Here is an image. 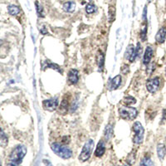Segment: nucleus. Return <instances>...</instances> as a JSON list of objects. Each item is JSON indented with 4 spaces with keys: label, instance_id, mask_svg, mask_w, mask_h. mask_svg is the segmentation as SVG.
Segmentation results:
<instances>
[{
    "label": "nucleus",
    "instance_id": "32",
    "mask_svg": "<svg viewBox=\"0 0 166 166\" xmlns=\"http://www.w3.org/2000/svg\"><path fill=\"white\" fill-rule=\"evenodd\" d=\"M47 162H48V166H52V164H51V163L49 162V161L47 160Z\"/></svg>",
    "mask_w": 166,
    "mask_h": 166
},
{
    "label": "nucleus",
    "instance_id": "27",
    "mask_svg": "<svg viewBox=\"0 0 166 166\" xmlns=\"http://www.w3.org/2000/svg\"><path fill=\"white\" fill-rule=\"evenodd\" d=\"M146 34H147V24L144 23L142 28H141V32H140V36H141V39L142 41H145V37H146Z\"/></svg>",
    "mask_w": 166,
    "mask_h": 166
},
{
    "label": "nucleus",
    "instance_id": "28",
    "mask_svg": "<svg viewBox=\"0 0 166 166\" xmlns=\"http://www.w3.org/2000/svg\"><path fill=\"white\" fill-rule=\"evenodd\" d=\"M48 67H50V68H52V69H54L55 71H58V72H61L62 73L61 67L58 66L57 64L53 63V62H49V63L48 64Z\"/></svg>",
    "mask_w": 166,
    "mask_h": 166
},
{
    "label": "nucleus",
    "instance_id": "25",
    "mask_svg": "<svg viewBox=\"0 0 166 166\" xmlns=\"http://www.w3.org/2000/svg\"><path fill=\"white\" fill-rule=\"evenodd\" d=\"M36 8H37V15L41 18H44V11H43V8H42V6L41 4L38 3V2H36Z\"/></svg>",
    "mask_w": 166,
    "mask_h": 166
},
{
    "label": "nucleus",
    "instance_id": "13",
    "mask_svg": "<svg viewBox=\"0 0 166 166\" xmlns=\"http://www.w3.org/2000/svg\"><path fill=\"white\" fill-rule=\"evenodd\" d=\"M121 83V75H117L111 80V90H116Z\"/></svg>",
    "mask_w": 166,
    "mask_h": 166
},
{
    "label": "nucleus",
    "instance_id": "5",
    "mask_svg": "<svg viewBox=\"0 0 166 166\" xmlns=\"http://www.w3.org/2000/svg\"><path fill=\"white\" fill-rule=\"evenodd\" d=\"M119 114L122 119L127 120V121H132L137 116L138 111L135 108L130 107L126 105V106L119 109Z\"/></svg>",
    "mask_w": 166,
    "mask_h": 166
},
{
    "label": "nucleus",
    "instance_id": "4",
    "mask_svg": "<svg viewBox=\"0 0 166 166\" xmlns=\"http://www.w3.org/2000/svg\"><path fill=\"white\" fill-rule=\"evenodd\" d=\"M133 130H134V138H133V141L134 144L136 145H140L143 142L144 140V128H143L141 123L139 121L134 122L133 125Z\"/></svg>",
    "mask_w": 166,
    "mask_h": 166
},
{
    "label": "nucleus",
    "instance_id": "11",
    "mask_svg": "<svg viewBox=\"0 0 166 166\" xmlns=\"http://www.w3.org/2000/svg\"><path fill=\"white\" fill-rule=\"evenodd\" d=\"M153 57V49L150 47H147L146 50H145V55H144V58H143V62L145 65H148L150 63V62L151 61Z\"/></svg>",
    "mask_w": 166,
    "mask_h": 166
},
{
    "label": "nucleus",
    "instance_id": "30",
    "mask_svg": "<svg viewBox=\"0 0 166 166\" xmlns=\"http://www.w3.org/2000/svg\"><path fill=\"white\" fill-rule=\"evenodd\" d=\"M129 71H130L129 66L126 65V64H124V65L121 66V72L123 74H127Z\"/></svg>",
    "mask_w": 166,
    "mask_h": 166
},
{
    "label": "nucleus",
    "instance_id": "20",
    "mask_svg": "<svg viewBox=\"0 0 166 166\" xmlns=\"http://www.w3.org/2000/svg\"><path fill=\"white\" fill-rule=\"evenodd\" d=\"M122 103H124V105H134V104L136 103V100H135V98H134L133 96H126V97H124V99L122 100Z\"/></svg>",
    "mask_w": 166,
    "mask_h": 166
},
{
    "label": "nucleus",
    "instance_id": "3",
    "mask_svg": "<svg viewBox=\"0 0 166 166\" xmlns=\"http://www.w3.org/2000/svg\"><path fill=\"white\" fill-rule=\"evenodd\" d=\"M93 149H94V140L90 139L86 142L83 148H82V152L79 155V160L82 162L88 160L92 154Z\"/></svg>",
    "mask_w": 166,
    "mask_h": 166
},
{
    "label": "nucleus",
    "instance_id": "34",
    "mask_svg": "<svg viewBox=\"0 0 166 166\" xmlns=\"http://www.w3.org/2000/svg\"><path fill=\"white\" fill-rule=\"evenodd\" d=\"M165 76H166V71H165Z\"/></svg>",
    "mask_w": 166,
    "mask_h": 166
},
{
    "label": "nucleus",
    "instance_id": "9",
    "mask_svg": "<svg viewBox=\"0 0 166 166\" xmlns=\"http://www.w3.org/2000/svg\"><path fill=\"white\" fill-rule=\"evenodd\" d=\"M166 39V26L162 27L155 36L156 42L158 43H163Z\"/></svg>",
    "mask_w": 166,
    "mask_h": 166
},
{
    "label": "nucleus",
    "instance_id": "6",
    "mask_svg": "<svg viewBox=\"0 0 166 166\" xmlns=\"http://www.w3.org/2000/svg\"><path fill=\"white\" fill-rule=\"evenodd\" d=\"M160 80L158 77L150 78L146 82V87L150 93L156 92L160 88Z\"/></svg>",
    "mask_w": 166,
    "mask_h": 166
},
{
    "label": "nucleus",
    "instance_id": "2",
    "mask_svg": "<svg viewBox=\"0 0 166 166\" xmlns=\"http://www.w3.org/2000/svg\"><path fill=\"white\" fill-rule=\"evenodd\" d=\"M51 149L57 155L64 159V160L71 158L72 155V151L68 147H66V145L59 144V143H53L51 145Z\"/></svg>",
    "mask_w": 166,
    "mask_h": 166
},
{
    "label": "nucleus",
    "instance_id": "26",
    "mask_svg": "<svg viewBox=\"0 0 166 166\" xmlns=\"http://www.w3.org/2000/svg\"><path fill=\"white\" fill-rule=\"evenodd\" d=\"M96 9V7L95 6V4H92V3H89V4H87V7H86V12L87 13H93Z\"/></svg>",
    "mask_w": 166,
    "mask_h": 166
},
{
    "label": "nucleus",
    "instance_id": "24",
    "mask_svg": "<svg viewBox=\"0 0 166 166\" xmlns=\"http://www.w3.org/2000/svg\"><path fill=\"white\" fill-rule=\"evenodd\" d=\"M141 50H142V48H141V45L139 42L136 46V48L134 50V57H133V62H134V60L136 59L137 57H139L140 56V53H141Z\"/></svg>",
    "mask_w": 166,
    "mask_h": 166
},
{
    "label": "nucleus",
    "instance_id": "18",
    "mask_svg": "<svg viewBox=\"0 0 166 166\" xmlns=\"http://www.w3.org/2000/svg\"><path fill=\"white\" fill-rule=\"evenodd\" d=\"M8 13L12 16H16L20 13V8L16 5H9L8 7Z\"/></svg>",
    "mask_w": 166,
    "mask_h": 166
},
{
    "label": "nucleus",
    "instance_id": "7",
    "mask_svg": "<svg viewBox=\"0 0 166 166\" xmlns=\"http://www.w3.org/2000/svg\"><path fill=\"white\" fill-rule=\"evenodd\" d=\"M42 106L46 111H54L58 106V99L57 98H53V99H49V100H43L42 102Z\"/></svg>",
    "mask_w": 166,
    "mask_h": 166
},
{
    "label": "nucleus",
    "instance_id": "16",
    "mask_svg": "<svg viewBox=\"0 0 166 166\" xmlns=\"http://www.w3.org/2000/svg\"><path fill=\"white\" fill-rule=\"evenodd\" d=\"M135 159H136V150H133L128 155L126 158V163L129 164L130 166L134 164L135 162Z\"/></svg>",
    "mask_w": 166,
    "mask_h": 166
},
{
    "label": "nucleus",
    "instance_id": "22",
    "mask_svg": "<svg viewBox=\"0 0 166 166\" xmlns=\"http://www.w3.org/2000/svg\"><path fill=\"white\" fill-rule=\"evenodd\" d=\"M112 134H113V126H112L111 124H109L107 126L105 127V139L109 140V139L112 136Z\"/></svg>",
    "mask_w": 166,
    "mask_h": 166
},
{
    "label": "nucleus",
    "instance_id": "10",
    "mask_svg": "<svg viewBox=\"0 0 166 166\" xmlns=\"http://www.w3.org/2000/svg\"><path fill=\"white\" fill-rule=\"evenodd\" d=\"M105 152V144L103 140H100L98 143L95 151V155L96 157H101Z\"/></svg>",
    "mask_w": 166,
    "mask_h": 166
},
{
    "label": "nucleus",
    "instance_id": "17",
    "mask_svg": "<svg viewBox=\"0 0 166 166\" xmlns=\"http://www.w3.org/2000/svg\"><path fill=\"white\" fill-rule=\"evenodd\" d=\"M104 61H105V57L101 52H99L97 55V65L99 67L100 71H102L103 67H104Z\"/></svg>",
    "mask_w": 166,
    "mask_h": 166
},
{
    "label": "nucleus",
    "instance_id": "23",
    "mask_svg": "<svg viewBox=\"0 0 166 166\" xmlns=\"http://www.w3.org/2000/svg\"><path fill=\"white\" fill-rule=\"evenodd\" d=\"M0 142H1V145L3 147H5L6 145H8V136L6 135L4 131L3 130H1V138H0Z\"/></svg>",
    "mask_w": 166,
    "mask_h": 166
},
{
    "label": "nucleus",
    "instance_id": "21",
    "mask_svg": "<svg viewBox=\"0 0 166 166\" xmlns=\"http://www.w3.org/2000/svg\"><path fill=\"white\" fill-rule=\"evenodd\" d=\"M140 166H155V164L150 157H145L140 162Z\"/></svg>",
    "mask_w": 166,
    "mask_h": 166
},
{
    "label": "nucleus",
    "instance_id": "29",
    "mask_svg": "<svg viewBox=\"0 0 166 166\" xmlns=\"http://www.w3.org/2000/svg\"><path fill=\"white\" fill-rule=\"evenodd\" d=\"M109 18L111 19V22L112 21V20H114V19H115V9H114V8H112V7H110V9H109Z\"/></svg>",
    "mask_w": 166,
    "mask_h": 166
},
{
    "label": "nucleus",
    "instance_id": "1",
    "mask_svg": "<svg viewBox=\"0 0 166 166\" xmlns=\"http://www.w3.org/2000/svg\"><path fill=\"white\" fill-rule=\"evenodd\" d=\"M26 146H24L23 145H17L16 147L12 150L10 155H9V162L21 164L23 159L24 158V156L26 155Z\"/></svg>",
    "mask_w": 166,
    "mask_h": 166
},
{
    "label": "nucleus",
    "instance_id": "31",
    "mask_svg": "<svg viewBox=\"0 0 166 166\" xmlns=\"http://www.w3.org/2000/svg\"><path fill=\"white\" fill-rule=\"evenodd\" d=\"M7 166H21V164H19L12 163V162H8V165Z\"/></svg>",
    "mask_w": 166,
    "mask_h": 166
},
{
    "label": "nucleus",
    "instance_id": "15",
    "mask_svg": "<svg viewBox=\"0 0 166 166\" xmlns=\"http://www.w3.org/2000/svg\"><path fill=\"white\" fill-rule=\"evenodd\" d=\"M157 154H158V157L160 160H163L164 156L166 155V148L165 145L164 144H159L157 146Z\"/></svg>",
    "mask_w": 166,
    "mask_h": 166
},
{
    "label": "nucleus",
    "instance_id": "8",
    "mask_svg": "<svg viewBox=\"0 0 166 166\" xmlns=\"http://www.w3.org/2000/svg\"><path fill=\"white\" fill-rule=\"evenodd\" d=\"M68 82L71 85L76 84L79 80V71L77 69H71L68 72Z\"/></svg>",
    "mask_w": 166,
    "mask_h": 166
},
{
    "label": "nucleus",
    "instance_id": "12",
    "mask_svg": "<svg viewBox=\"0 0 166 166\" xmlns=\"http://www.w3.org/2000/svg\"><path fill=\"white\" fill-rule=\"evenodd\" d=\"M134 50L135 48H134L133 45H129L128 48H127V50L126 52V54H125V57L126 59H129L130 62H133V57H134Z\"/></svg>",
    "mask_w": 166,
    "mask_h": 166
},
{
    "label": "nucleus",
    "instance_id": "14",
    "mask_svg": "<svg viewBox=\"0 0 166 166\" xmlns=\"http://www.w3.org/2000/svg\"><path fill=\"white\" fill-rule=\"evenodd\" d=\"M76 8V3L73 1H69L63 4V10L66 13H73Z\"/></svg>",
    "mask_w": 166,
    "mask_h": 166
},
{
    "label": "nucleus",
    "instance_id": "33",
    "mask_svg": "<svg viewBox=\"0 0 166 166\" xmlns=\"http://www.w3.org/2000/svg\"><path fill=\"white\" fill-rule=\"evenodd\" d=\"M115 166H130V165L127 164H124V165H115Z\"/></svg>",
    "mask_w": 166,
    "mask_h": 166
},
{
    "label": "nucleus",
    "instance_id": "19",
    "mask_svg": "<svg viewBox=\"0 0 166 166\" xmlns=\"http://www.w3.org/2000/svg\"><path fill=\"white\" fill-rule=\"evenodd\" d=\"M68 105L69 101L68 100H66V99H63L62 100L61 104H60V106H59V111L62 114L66 113L67 111V109H68Z\"/></svg>",
    "mask_w": 166,
    "mask_h": 166
}]
</instances>
